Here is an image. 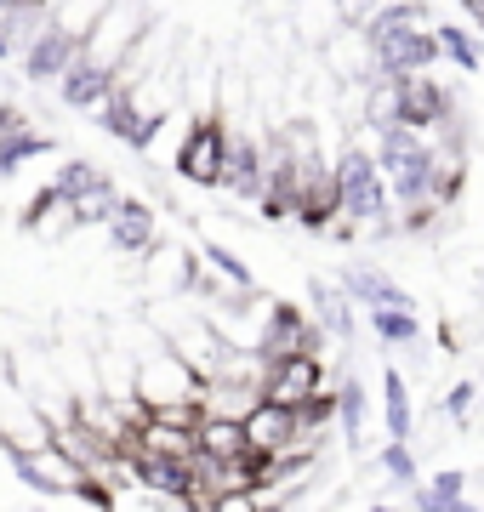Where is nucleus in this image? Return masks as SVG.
<instances>
[{
    "label": "nucleus",
    "mask_w": 484,
    "mask_h": 512,
    "mask_svg": "<svg viewBox=\"0 0 484 512\" xmlns=\"http://www.w3.org/2000/svg\"><path fill=\"white\" fill-rule=\"evenodd\" d=\"M336 177V217H354V228L376 234V228H388V177H382V165L376 154H365L359 143H348L336 154L331 165Z\"/></svg>",
    "instance_id": "obj_1"
},
{
    "label": "nucleus",
    "mask_w": 484,
    "mask_h": 512,
    "mask_svg": "<svg viewBox=\"0 0 484 512\" xmlns=\"http://www.w3.org/2000/svg\"><path fill=\"white\" fill-rule=\"evenodd\" d=\"M149 29V12H143V0H109L103 12H97V23L86 29V40H80V57L86 63H97V69L109 74L120 57L131 52V40Z\"/></svg>",
    "instance_id": "obj_2"
},
{
    "label": "nucleus",
    "mask_w": 484,
    "mask_h": 512,
    "mask_svg": "<svg viewBox=\"0 0 484 512\" xmlns=\"http://www.w3.org/2000/svg\"><path fill=\"white\" fill-rule=\"evenodd\" d=\"M223 148H228V120L223 114H194L183 126V148H177V171L188 183L217 188L223 177Z\"/></svg>",
    "instance_id": "obj_3"
},
{
    "label": "nucleus",
    "mask_w": 484,
    "mask_h": 512,
    "mask_svg": "<svg viewBox=\"0 0 484 512\" xmlns=\"http://www.w3.org/2000/svg\"><path fill=\"white\" fill-rule=\"evenodd\" d=\"M325 387V365H319V353H280V359H268L262 370V399L274 404H308Z\"/></svg>",
    "instance_id": "obj_4"
},
{
    "label": "nucleus",
    "mask_w": 484,
    "mask_h": 512,
    "mask_svg": "<svg viewBox=\"0 0 484 512\" xmlns=\"http://www.w3.org/2000/svg\"><path fill=\"white\" fill-rule=\"evenodd\" d=\"M257 348L268 353V359H280V353H319V325L308 319V313H297V308H285V302H274V308L262 313Z\"/></svg>",
    "instance_id": "obj_5"
},
{
    "label": "nucleus",
    "mask_w": 484,
    "mask_h": 512,
    "mask_svg": "<svg viewBox=\"0 0 484 512\" xmlns=\"http://www.w3.org/2000/svg\"><path fill=\"white\" fill-rule=\"evenodd\" d=\"M319 52H325V63H331L342 80H371V74H376L371 40H365V29H359V23H336L331 35L319 40Z\"/></svg>",
    "instance_id": "obj_6"
},
{
    "label": "nucleus",
    "mask_w": 484,
    "mask_h": 512,
    "mask_svg": "<svg viewBox=\"0 0 484 512\" xmlns=\"http://www.w3.org/2000/svg\"><path fill=\"white\" fill-rule=\"evenodd\" d=\"M342 285H348V302H365V308H405V302H416V296L399 285V279H388L376 262H354V268H342Z\"/></svg>",
    "instance_id": "obj_7"
},
{
    "label": "nucleus",
    "mask_w": 484,
    "mask_h": 512,
    "mask_svg": "<svg viewBox=\"0 0 484 512\" xmlns=\"http://www.w3.org/2000/svg\"><path fill=\"white\" fill-rule=\"evenodd\" d=\"M18 461H23V473L35 478L40 490L75 495V484L86 478V473H80V461H75V456H63L52 439H46V444H29V450H18Z\"/></svg>",
    "instance_id": "obj_8"
},
{
    "label": "nucleus",
    "mask_w": 484,
    "mask_h": 512,
    "mask_svg": "<svg viewBox=\"0 0 484 512\" xmlns=\"http://www.w3.org/2000/svg\"><path fill=\"white\" fill-rule=\"evenodd\" d=\"M103 228L114 234V245L120 251H154V211L143 200H114V211L103 217Z\"/></svg>",
    "instance_id": "obj_9"
},
{
    "label": "nucleus",
    "mask_w": 484,
    "mask_h": 512,
    "mask_svg": "<svg viewBox=\"0 0 484 512\" xmlns=\"http://www.w3.org/2000/svg\"><path fill=\"white\" fill-rule=\"evenodd\" d=\"M365 325H371V336L382 342V348H410V342L422 336L416 302H405V308H365Z\"/></svg>",
    "instance_id": "obj_10"
},
{
    "label": "nucleus",
    "mask_w": 484,
    "mask_h": 512,
    "mask_svg": "<svg viewBox=\"0 0 484 512\" xmlns=\"http://www.w3.org/2000/svg\"><path fill=\"white\" fill-rule=\"evenodd\" d=\"M194 444H200V456H240V450H251V444H245L240 416H200Z\"/></svg>",
    "instance_id": "obj_11"
},
{
    "label": "nucleus",
    "mask_w": 484,
    "mask_h": 512,
    "mask_svg": "<svg viewBox=\"0 0 484 512\" xmlns=\"http://www.w3.org/2000/svg\"><path fill=\"white\" fill-rule=\"evenodd\" d=\"M382 410H388V439H416V410H410L405 370H388L382 376Z\"/></svg>",
    "instance_id": "obj_12"
},
{
    "label": "nucleus",
    "mask_w": 484,
    "mask_h": 512,
    "mask_svg": "<svg viewBox=\"0 0 484 512\" xmlns=\"http://www.w3.org/2000/svg\"><path fill=\"white\" fill-rule=\"evenodd\" d=\"M285 18L297 23V35L308 40V46H319V40L331 35L336 23H348L336 0H291V12H285Z\"/></svg>",
    "instance_id": "obj_13"
},
{
    "label": "nucleus",
    "mask_w": 484,
    "mask_h": 512,
    "mask_svg": "<svg viewBox=\"0 0 484 512\" xmlns=\"http://www.w3.org/2000/svg\"><path fill=\"white\" fill-rule=\"evenodd\" d=\"M336 393V427H342V439L348 444H365V416H371V410H365V387L354 382V376H342V382L331 387Z\"/></svg>",
    "instance_id": "obj_14"
},
{
    "label": "nucleus",
    "mask_w": 484,
    "mask_h": 512,
    "mask_svg": "<svg viewBox=\"0 0 484 512\" xmlns=\"http://www.w3.org/2000/svg\"><path fill=\"white\" fill-rule=\"evenodd\" d=\"M467 501V473H456V467H445V473H433L428 490L410 495V507H428V512H450Z\"/></svg>",
    "instance_id": "obj_15"
},
{
    "label": "nucleus",
    "mask_w": 484,
    "mask_h": 512,
    "mask_svg": "<svg viewBox=\"0 0 484 512\" xmlns=\"http://www.w3.org/2000/svg\"><path fill=\"white\" fill-rule=\"evenodd\" d=\"M103 6H109V0H52L46 12H52V23L69 40H86V29L97 23V12H103Z\"/></svg>",
    "instance_id": "obj_16"
},
{
    "label": "nucleus",
    "mask_w": 484,
    "mask_h": 512,
    "mask_svg": "<svg viewBox=\"0 0 484 512\" xmlns=\"http://www.w3.org/2000/svg\"><path fill=\"white\" fill-rule=\"evenodd\" d=\"M314 325L325 330V336H348L354 330V319H348V302H342V291L336 285H325V279H314Z\"/></svg>",
    "instance_id": "obj_17"
},
{
    "label": "nucleus",
    "mask_w": 484,
    "mask_h": 512,
    "mask_svg": "<svg viewBox=\"0 0 484 512\" xmlns=\"http://www.w3.org/2000/svg\"><path fill=\"white\" fill-rule=\"evenodd\" d=\"M433 40H439V57H450L456 69H467V74H479V69H484V57H479V40L467 35V29H456V23H445V29H433Z\"/></svg>",
    "instance_id": "obj_18"
},
{
    "label": "nucleus",
    "mask_w": 484,
    "mask_h": 512,
    "mask_svg": "<svg viewBox=\"0 0 484 512\" xmlns=\"http://www.w3.org/2000/svg\"><path fill=\"white\" fill-rule=\"evenodd\" d=\"M376 467H382L393 484H416V450H410V439H388L376 450Z\"/></svg>",
    "instance_id": "obj_19"
},
{
    "label": "nucleus",
    "mask_w": 484,
    "mask_h": 512,
    "mask_svg": "<svg viewBox=\"0 0 484 512\" xmlns=\"http://www.w3.org/2000/svg\"><path fill=\"white\" fill-rule=\"evenodd\" d=\"M473 404H479V387H473V382H456V387H450V393H445V416L456 421V427H462V421H467V410H473Z\"/></svg>",
    "instance_id": "obj_20"
},
{
    "label": "nucleus",
    "mask_w": 484,
    "mask_h": 512,
    "mask_svg": "<svg viewBox=\"0 0 484 512\" xmlns=\"http://www.w3.org/2000/svg\"><path fill=\"white\" fill-rule=\"evenodd\" d=\"M18 6H52V0H18Z\"/></svg>",
    "instance_id": "obj_21"
}]
</instances>
